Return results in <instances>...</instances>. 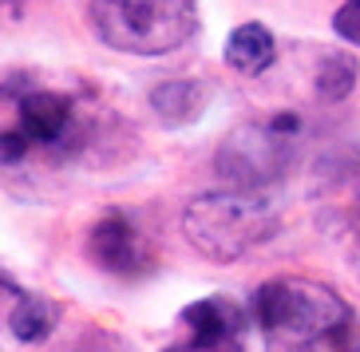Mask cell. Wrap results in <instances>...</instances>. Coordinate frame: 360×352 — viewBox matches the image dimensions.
Wrapping results in <instances>:
<instances>
[{
    "instance_id": "cell-1",
    "label": "cell",
    "mask_w": 360,
    "mask_h": 352,
    "mask_svg": "<svg viewBox=\"0 0 360 352\" xmlns=\"http://www.w3.org/2000/svg\"><path fill=\"white\" fill-rule=\"evenodd\" d=\"M250 320L265 337V352L349 348L352 309L340 293L309 278H269L250 297Z\"/></svg>"
},
{
    "instance_id": "cell-2",
    "label": "cell",
    "mask_w": 360,
    "mask_h": 352,
    "mask_svg": "<svg viewBox=\"0 0 360 352\" xmlns=\"http://www.w3.org/2000/svg\"><path fill=\"white\" fill-rule=\"evenodd\" d=\"M281 214L262 190H210L198 194L182 210V230L186 242L210 261H238L250 249L277 234Z\"/></svg>"
},
{
    "instance_id": "cell-3",
    "label": "cell",
    "mask_w": 360,
    "mask_h": 352,
    "mask_svg": "<svg viewBox=\"0 0 360 352\" xmlns=\"http://www.w3.org/2000/svg\"><path fill=\"white\" fill-rule=\"evenodd\" d=\"M96 36L127 56L179 52L198 28V0H87Z\"/></svg>"
},
{
    "instance_id": "cell-4",
    "label": "cell",
    "mask_w": 360,
    "mask_h": 352,
    "mask_svg": "<svg viewBox=\"0 0 360 352\" xmlns=\"http://www.w3.org/2000/svg\"><path fill=\"white\" fill-rule=\"evenodd\" d=\"M289 139L277 135L269 123H250L238 127L230 139L218 147V174L238 190H265L285 174Z\"/></svg>"
},
{
    "instance_id": "cell-5",
    "label": "cell",
    "mask_w": 360,
    "mask_h": 352,
    "mask_svg": "<svg viewBox=\"0 0 360 352\" xmlns=\"http://www.w3.org/2000/svg\"><path fill=\"white\" fill-rule=\"evenodd\" d=\"M87 257H91V266H99L111 278H143L155 269V254L143 242L139 226L119 210L103 214L87 230Z\"/></svg>"
},
{
    "instance_id": "cell-6",
    "label": "cell",
    "mask_w": 360,
    "mask_h": 352,
    "mask_svg": "<svg viewBox=\"0 0 360 352\" xmlns=\"http://www.w3.org/2000/svg\"><path fill=\"white\" fill-rule=\"evenodd\" d=\"M179 320L191 332V352H245V337L254 325L230 297H202L186 305Z\"/></svg>"
},
{
    "instance_id": "cell-7",
    "label": "cell",
    "mask_w": 360,
    "mask_h": 352,
    "mask_svg": "<svg viewBox=\"0 0 360 352\" xmlns=\"http://www.w3.org/2000/svg\"><path fill=\"white\" fill-rule=\"evenodd\" d=\"M20 127L28 131V139L40 147H64L72 123V99L60 91H24L20 96Z\"/></svg>"
},
{
    "instance_id": "cell-8",
    "label": "cell",
    "mask_w": 360,
    "mask_h": 352,
    "mask_svg": "<svg viewBox=\"0 0 360 352\" xmlns=\"http://www.w3.org/2000/svg\"><path fill=\"white\" fill-rule=\"evenodd\" d=\"M274 60H277V40H274V32L257 20L238 24L230 32V40H226V64L238 75H262Z\"/></svg>"
},
{
    "instance_id": "cell-9",
    "label": "cell",
    "mask_w": 360,
    "mask_h": 352,
    "mask_svg": "<svg viewBox=\"0 0 360 352\" xmlns=\"http://www.w3.org/2000/svg\"><path fill=\"white\" fill-rule=\"evenodd\" d=\"M150 107L155 115L170 127H186L206 111V87L194 84V79H167L150 91Z\"/></svg>"
},
{
    "instance_id": "cell-10",
    "label": "cell",
    "mask_w": 360,
    "mask_h": 352,
    "mask_svg": "<svg viewBox=\"0 0 360 352\" xmlns=\"http://www.w3.org/2000/svg\"><path fill=\"white\" fill-rule=\"evenodd\" d=\"M56 320H60V313H56L52 301L40 297V293L20 289L16 301H12V309H8V332L20 344H40V341H48V332L56 329Z\"/></svg>"
},
{
    "instance_id": "cell-11",
    "label": "cell",
    "mask_w": 360,
    "mask_h": 352,
    "mask_svg": "<svg viewBox=\"0 0 360 352\" xmlns=\"http://www.w3.org/2000/svg\"><path fill=\"white\" fill-rule=\"evenodd\" d=\"M356 87V60L345 52H328L317 67V96L328 103H340Z\"/></svg>"
},
{
    "instance_id": "cell-12",
    "label": "cell",
    "mask_w": 360,
    "mask_h": 352,
    "mask_svg": "<svg viewBox=\"0 0 360 352\" xmlns=\"http://www.w3.org/2000/svg\"><path fill=\"white\" fill-rule=\"evenodd\" d=\"M333 32L340 36V40H349L360 48V0H345L337 8V16H333Z\"/></svg>"
},
{
    "instance_id": "cell-13",
    "label": "cell",
    "mask_w": 360,
    "mask_h": 352,
    "mask_svg": "<svg viewBox=\"0 0 360 352\" xmlns=\"http://www.w3.org/2000/svg\"><path fill=\"white\" fill-rule=\"evenodd\" d=\"M28 150H32V139H28V131H24V127L0 131V167H12V162H20Z\"/></svg>"
},
{
    "instance_id": "cell-14",
    "label": "cell",
    "mask_w": 360,
    "mask_h": 352,
    "mask_svg": "<svg viewBox=\"0 0 360 352\" xmlns=\"http://www.w3.org/2000/svg\"><path fill=\"white\" fill-rule=\"evenodd\" d=\"M16 293H20V285H16L12 278H4V273H0V301H16Z\"/></svg>"
},
{
    "instance_id": "cell-15",
    "label": "cell",
    "mask_w": 360,
    "mask_h": 352,
    "mask_svg": "<svg viewBox=\"0 0 360 352\" xmlns=\"http://www.w3.org/2000/svg\"><path fill=\"white\" fill-rule=\"evenodd\" d=\"M162 352H191V344H170V348H162Z\"/></svg>"
}]
</instances>
